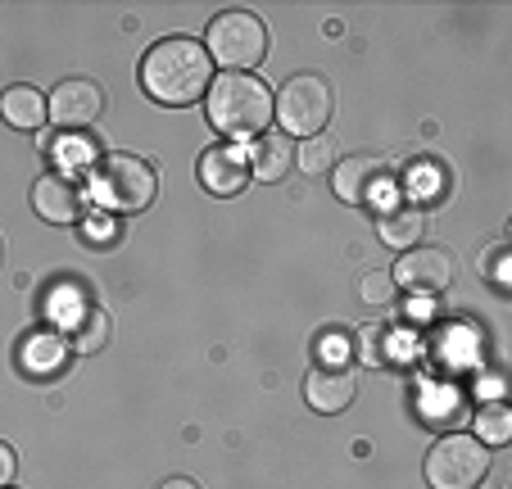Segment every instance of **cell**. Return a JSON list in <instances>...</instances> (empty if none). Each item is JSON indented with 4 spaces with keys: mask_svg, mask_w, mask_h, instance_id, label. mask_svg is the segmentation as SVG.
<instances>
[{
    "mask_svg": "<svg viewBox=\"0 0 512 489\" xmlns=\"http://www.w3.org/2000/svg\"><path fill=\"white\" fill-rule=\"evenodd\" d=\"M141 87L159 105H195L213 87V59L200 41L191 37H164L145 50L141 59Z\"/></svg>",
    "mask_w": 512,
    "mask_h": 489,
    "instance_id": "1",
    "label": "cell"
},
{
    "mask_svg": "<svg viewBox=\"0 0 512 489\" xmlns=\"http://www.w3.org/2000/svg\"><path fill=\"white\" fill-rule=\"evenodd\" d=\"M204 109L223 136H263L272 123V91L250 73H223L204 91Z\"/></svg>",
    "mask_w": 512,
    "mask_h": 489,
    "instance_id": "2",
    "label": "cell"
},
{
    "mask_svg": "<svg viewBox=\"0 0 512 489\" xmlns=\"http://www.w3.org/2000/svg\"><path fill=\"white\" fill-rule=\"evenodd\" d=\"M155 191H159V177L155 168L136 154H105L91 177V195L105 213H141L155 204Z\"/></svg>",
    "mask_w": 512,
    "mask_h": 489,
    "instance_id": "3",
    "label": "cell"
},
{
    "mask_svg": "<svg viewBox=\"0 0 512 489\" xmlns=\"http://www.w3.org/2000/svg\"><path fill=\"white\" fill-rule=\"evenodd\" d=\"M204 50L227 73H245V68L263 64V55H268V28H263V19H254L245 10H227L218 19H209V46Z\"/></svg>",
    "mask_w": 512,
    "mask_h": 489,
    "instance_id": "4",
    "label": "cell"
},
{
    "mask_svg": "<svg viewBox=\"0 0 512 489\" xmlns=\"http://www.w3.org/2000/svg\"><path fill=\"white\" fill-rule=\"evenodd\" d=\"M485 476H490V449L476 435H445L426 453L431 489H476Z\"/></svg>",
    "mask_w": 512,
    "mask_h": 489,
    "instance_id": "5",
    "label": "cell"
},
{
    "mask_svg": "<svg viewBox=\"0 0 512 489\" xmlns=\"http://www.w3.org/2000/svg\"><path fill=\"white\" fill-rule=\"evenodd\" d=\"M272 114L281 118L286 136H322V127L331 123V87L322 82L318 73H300L290 77L281 96L272 100Z\"/></svg>",
    "mask_w": 512,
    "mask_h": 489,
    "instance_id": "6",
    "label": "cell"
},
{
    "mask_svg": "<svg viewBox=\"0 0 512 489\" xmlns=\"http://www.w3.org/2000/svg\"><path fill=\"white\" fill-rule=\"evenodd\" d=\"M395 286L413 290V295H440L454 281V254L449 250H431V245H413L404 250V259L390 268Z\"/></svg>",
    "mask_w": 512,
    "mask_h": 489,
    "instance_id": "7",
    "label": "cell"
},
{
    "mask_svg": "<svg viewBox=\"0 0 512 489\" xmlns=\"http://www.w3.org/2000/svg\"><path fill=\"white\" fill-rule=\"evenodd\" d=\"M46 114L55 118L64 132H82V127H91L105 114V91H100L96 82H87V77H68V82H59V87L50 91Z\"/></svg>",
    "mask_w": 512,
    "mask_h": 489,
    "instance_id": "8",
    "label": "cell"
},
{
    "mask_svg": "<svg viewBox=\"0 0 512 489\" xmlns=\"http://www.w3.org/2000/svg\"><path fill=\"white\" fill-rule=\"evenodd\" d=\"M336 195L345 204H381V195H390V173L381 159L354 154V159L336 163Z\"/></svg>",
    "mask_w": 512,
    "mask_h": 489,
    "instance_id": "9",
    "label": "cell"
},
{
    "mask_svg": "<svg viewBox=\"0 0 512 489\" xmlns=\"http://www.w3.org/2000/svg\"><path fill=\"white\" fill-rule=\"evenodd\" d=\"M32 209L41 213V222H55V227H68L87 213V195L68 173H46L37 186H32Z\"/></svg>",
    "mask_w": 512,
    "mask_h": 489,
    "instance_id": "10",
    "label": "cell"
},
{
    "mask_svg": "<svg viewBox=\"0 0 512 489\" xmlns=\"http://www.w3.org/2000/svg\"><path fill=\"white\" fill-rule=\"evenodd\" d=\"M200 186L209 195H241L250 186V159H245L236 145H213V150L200 154Z\"/></svg>",
    "mask_w": 512,
    "mask_h": 489,
    "instance_id": "11",
    "label": "cell"
},
{
    "mask_svg": "<svg viewBox=\"0 0 512 489\" xmlns=\"http://www.w3.org/2000/svg\"><path fill=\"white\" fill-rule=\"evenodd\" d=\"M358 394V381L349 376V367H318V372L304 381V399L318 413H345Z\"/></svg>",
    "mask_w": 512,
    "mask_h": 489,
    "instance_id": "12",
    "label": "cell"
},
{
    "mask_svg": "<svg viewBox=\"0 0 512 489\" xmlns=\"http://www.w3.org/2000/svg\"><path fill=\"white\" fill-rule=\"evenodd\" d=\"M245 159H250V177H259V182H281V177L295 168V141H290L286 132H263V136H254Z\"/></svg>",
    "mask_w": 512,
    "mask_h": 489,
    "instance_id": "13",
    "label": "cell"
},
{
    "mask_svg": "<svg viewBox=\"0 0 512 489\" xmlns=\"http://www.w3.org/2000/svg\"><path fill=\"white\" fill-rule=\"evenodd\" d=\"M422 231H426V218H422V209L417 204H381V213H377V236L386 240L390 250H413L417 240H422Z\"/></svg>",
    "mask_w": 512,
    "mask_h": 489,
    "instance_id": "14",
    "label": "cell"
},
{
    "mask_svg": "<svg viewBox=\"0 0 512 489\" xmlns=\"http://www.w3.org/2000/svg\"><path fill=\"white\" fill-rule=\"evenodd\" d=\"M0 118L10 127H19V132H37L41 123H46V96H41L37 87H10L5 96H0Z\"/></svg>",
    "mask_w": 512,
    "mask_h": 489,
    "instance_id": "15",
    "label": "cell"
},
{
    "mask_svg": "<svg viewBox=\"0 0 512 489\" xmlns=\"http://www.w3.org/2000/svg\"><path fill=\"white\" fill-rule=\"evenodd\" d=\"M105 340H109V313L105 308L87 304L73 322H68V349H73V354H96Z\"/></svg>",
    "mask_w": 512,
    "mask_h": 489,
    "instance_id": "16",
    "label": "cell"
},
{
    "mask_svg": "<svg viewBox=\"0 0 512 489\" xmlns=\"http://www.w3.org/2000/svg\"><path fill=\"white\" fill-rule=\"evenodd\" d=\"M64 354L68 345L59 336H50V331H37V336H28V345H23V372H59L64 367Z\"/></svg>",
    "mask_w": 512,
    "mask_h": 489,
    "instance_id": "17",
    "label": "cell"
},
{
    "mask_svg": "<svg viewBox=\"0 0 512 489\" xmlns=\"http://www.w3.org/2000/svg\"><path fill=\"white\" fill-rule=\"evenodd\" d=\"M476 440L490 449V444H508L512 440V417L503 403H485L481 413H476Z\"/></svg>",
    "mask_w": 512,
    "mask_h": 489,
    "instance_id": "18",
    "label": "cell"
},
{
    "mask_svg": "<svg viewBox=\"0 0 512 489\" xmlns=\"http://www.w3.org/2000/svg\"><path fill=\"white\" fill-rule=\"evenodd\" d=\"M313 354H318V367H345L349 358H354V340H349V331H322L318 340H313Z\"/></svg>",
    "mask_w": 512,
    "mask_h": 489,
    "instance_id": "19",
    "label": "cell"
},
{
    "mask_svg": "<svg viewBox=\"0 0 512 489\" xmlns=\"http://www.w3.org/2000/svg\"><path fill=\"white\" fill-rule=\"evenodd\" d=\"M295 163H300L304 173H327L331 163H336V145H331L327 136H309V141L300 145V154H295Z\"/></svg>",
    "mask_w": 512,
    "mask_h": 489,
    "instance_id": "20",
    "label": "cell"
},
{
    "mask_svg": "<svg viewBox=\"0 0 512 489\" xmlns=\"http://www.w3.org/2000/svg\"><path fill=\"white\" fill-rule=\"evenodd\" d=\"M358 290H363V299H368V304H390V299H395V277H390V272H381V268H372L368 272V277H363V286H358Z\"/></svg>",
    "mask_w": 512,
    "mask_h": 489,
    "instance_id": "21",
    "label": "cell"
},
{
    "mask_svg": "<svg viewBox=\"0 0 512 489\" xmlns=\"http://www.w3.org/2000/svg\"><path fill=\"white\" fill-rule=\"evenodd\" d=\"M390 340H395V331H386V326H377V331H363V358H368L372 367L390 363V358H395Z\"/></svg>",
    "mask_w": 512,
    "mask_h": 489,
    "instance_id": "22",
    "label": "cell"
},
{
    "mask_svg": "<svg viewBox=\"0 0 512 489\" xmlns=\"http://www.w3.org/2000/svg\"><path fill=\"white\" fill-rule=\"evenodd\" d=\"M485 277H490L499 290H508V245H503V240L485 254Z\"/></svg>",
    "mask_w": 512,
    "mask_h": 489,
    "instance_id": "23",
    "label": "cell"
},
{
    "mask_svg": "<svg viewBox=\"0 0 512 489\" xmlns=\"http://www.w3.org/2000/svg\"><path fill=\"white\" fill-rule=\"evenodd\" d=\"M14 467H19V462H14V449H10V444H0V489H10Z\"/></svg>",
    "mask_w": 512,
    "mask_h": 489,
    "instance_id": "24",
    "label": "cell"
},
{
    "mask_svg": "<svg viewBox=\"0 0 512 489\" xmlns=\"http://www.w3.org/2000/svg\"><path fill=\"white\" fill-rule=\"evenodd\" d=\"M87 154H91V145L78 141V145H64V150H59V159H68L64 168H73V159H87Z\"/></svg>",
    "mask_w": 512,
    "mask_h": 489,
    "instance_id": "25",
    "label": "cell"
},
{
    "mask_svg": "<svg viewBox=\"0 0 512 489\" xmlns=\"http://www.w3.org/2000/svg\"><path fill=\"white\" fill-rule=\"evenodd\" d=\"M118 231H109V222L100 218V222H91V240H100V245H105V240H114Z\"/></svg>",
    "mask_w": 512,
    "mask_h": 489,
    "instance_id": "26",
    "label": "cell"
},
{
    "mask_svg": "<svg viewBox=\"0 0 512 489\" xmlns=\"http://www.w3.org/2000/svg\"><path fill=\"white\" fill-rule=\"evenodd\" d=\"M159 489H200V485H195L191 476H173V480H164V485H159Z\"/></svg>",
    "mask_w": 512,
    "mask_h": 489,
    "instance_id": "27",
    "label": "cell"
}]
</instances>
